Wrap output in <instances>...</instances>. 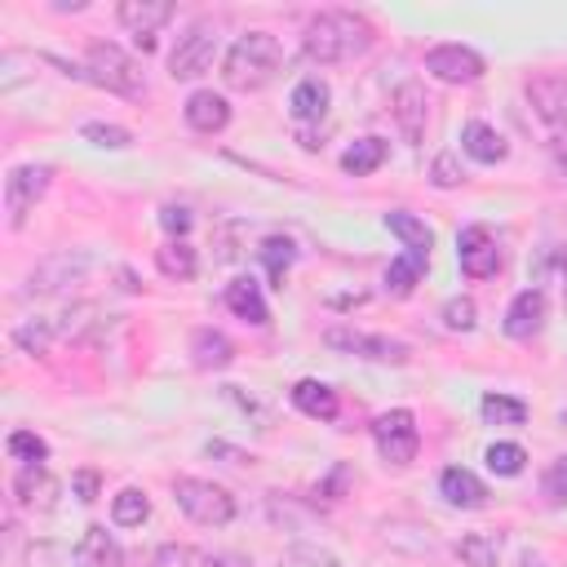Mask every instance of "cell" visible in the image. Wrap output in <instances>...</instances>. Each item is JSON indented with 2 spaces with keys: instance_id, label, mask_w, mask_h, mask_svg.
<instances>
[{
  "instance_id": "b9f144b4",
  "label": "cell",
  "mask_w": 567,
  "mask_h": 567,
  "mask_svg": "<svg viewBox=\"0 0 567 567\" xmlns=\"http://www.w3.org/2000/svg\"><path fill=\"white\" fill-rule=\"evenodd\" d=\"M540 487H545V496H549L554 505L567 501V456H558V461L545 470V483H540Z\"/></svg>"
},
{
  "instance_id": "f6af8a7d",
  "label": "cell",
  "mask_w": 567,
  "mask_h": 567,
  "mask_svg": "<svg viewBox=\"0 0 567 567\" xmlns=\"http://www.w3.org/2000/svg\"><path fill=\"white\" fill-rule=\"evenodd\" d=\"M549 159H554V173L567 182V137H558L554 142V151H549Z\"/></svg>"
},
{
  "instance_id": "836d02e7",
  "label": "cell",
  "mask_w": 567,
  "mask_h": 567,
  "mask_svg": "<svg viewBox=\"0 0 567 567\" xmlns=\"http://www.w3.org/2000/svg\"><path fill=\"white\" fill-rule=\"evenodd\" d=\"M58 337V323L53 319H31V323H18L13 328V341L27 350V354H44V346Z\"/></svg>"
},
{
  "instance_id": "ee69618b",
  "label": "cell",
  "mask_w": 567,
  "mask_h": 567,
  "mask_svg": "<svg viewBox=\"0 0 567 567\" xmlns=\"http://www.w3.org/2000/svg\"><path fill=\"white\" fill-rule=\"evenodd\" d=\"M71 492H75L80 501H93V496H97V474H89V470L75 474V478H71Z\"/></svg>"
},
{
  "instance_id": "9a60e30c",
  "label": "cell",
  "mask_w": 567,
  "mask_h": 567,
  "mask_svg": "<svg viewBox=\"0 0 567 567\" xmlns=\"http://www.w3.org/2000/svg\"><path fill=\"white\" fill-rule=\"evenodd\" d=\"M540 323H545V292H540V288H523V292L509 301V310H505V337L532 341V337L540 332Z\"/></svg>"
},
{
  "instance_id": "bcb514c9",
  "label": "cell",
  "mask_w": 567,
  "mask_h": 567,
  "mask_svg": "<svg viewBox=\"0 0 567 567\" xmlns=\"http://www.w3.org/2000/svg\"><path fill=\"white\" fill-rule=\"evenodd\" d=\"M204 567H252V563H248L244 554H213Z\"/></svg>"
},
{
  "instance_id": "f546056e",
  "label": "cell",
  "mask_w": 567,
  "mask_h": 567,
  "mask_svg": "<svg viewBox=\"0 0 567 567\" xmlns=\"http://www.w3.org/2000/svg\"><path fill=\"white\" fill-rule=\"evenodd\" d=\"M146 514H151V501H146L142 487L115 492V501H111V523H115V527H142Z\"/></svg>"
},
{
  "instance_id": "e575fe53",
  "label": "cell",
  "mask_w": 567,
  "mask_h": 567,
  "mask_svg": "<svg viewBox=\"0 0 567 567\" xmlns=\"http://www.w3.org/2000/svg\"><path fill=\"white\" fill-rule=\"evenodd\" d=\"M22 567H75V549H62L53 540H35V545H27Z\"/></svg>"
},
{
  "instance_id": "484cf974",
  "label": "cell",
  "mask_w": 567,
  "mask_h": 567,
  "mask_svg": "<svg viewBox=\"0 0 567 567\" xmlns=\"http://www.w3.org/2000/svg\"><path fill=\"white\" fill-rule=\"evenodd\" d=\"M385 142L381 137H359L354 146H346V155H341V168L350 173V177H368L372 168H381L385 164Z\"/></svg>"
},
{
  "instance_id": "ba28073f",
  "label": "cell",
  "mask_w": 567,
  "mask_h": 567,
  "mask_svg": "<svg viewBox=\"0 0 567 567\" xmlns=\"http://www.w3.org/2000/svg\"><path fill=\"white\" fill-rule=\"evenodd\" d=\"M425 71L434 80H443V84H474V80H483L487 62L465 44H434L425 53Z\"/></svg>"
},
{
  "instance_id": "2e32d148",
  "label": "cell",
  "mask_w": 567,
  "mask_h": 567,
  "mask_svg": "<svg viewBox=\"0 0 567 567\" xmlns=\"http://www.w3.org/2000/svg\"><path fill=\"white\" fill-rule=\"evenodd\" d=\"M75 567H124V549L102 523H93L75 540Z\"/></svg>"
},
{
  "instance_id": "44dd1931",
  "label": "cell",
  "mask_w": 567,
  "mask_h": 567,
  "mask_svg": "<svg viewBox=\"0 0 567 567\" xmlns=\"http://www.w3.org/2000/svg\"><path fill=\"white\" fill-rule=\"evenodd\" d=\"M461 151H465L470 159H478V164H501L509 146H505V137H501L492 124L470 120V124L461 128Z\"/></svg>"
},
{
  "instance_id": "74e56055",
  "label": "cell",
  "mask_w": 567,
  "mask_h": 567,
  "mask_svg": "<svg viewBox=\"0 0 567 567\" xmlns=\"http://www.w3.org/2000/svg\"><path fill=\"white\" fill-rule=\"evenodd\" d=\"M279 567H341V563L319 545H292V549H284Z\"/></svg>"
},
{
  "instance_id": "d6a6232c",
  "label": "cell",
  "mask_w": 567,
  "mask_h": 567,
  "mask_svg": "<svg viewBox=\"0 0 567 567\" xmlns=\"http://www.w3.org/2000/svg\"><path fill=\"white\" fill-rule=\"evenodd\" d=\"M261 261H266V270H270V279L284 288V275H288V266L297 261V248L288 244V239H279V235H270V239H261Z\"/></svg>"
},
{
  "instance_id": "f35d334b",
  "label": "cell",
  "mask_w": 567,
  "mask_h": 567,
  "mask_svg": "<svg viewBox=\"0 0 567 567\" xmlns=\"http://www.w3.org/2000/svg\"><path fill=\"white\" fill-rule=\"evenodd\" d=\"M80 133H84V142H93V146H111V151H120V146L133 142L128 128H120V124H97V120H89Z\"/></svg>"
},
{
  "instance_id": "ac0fdd59",
  "label": "cell",
  "mask_w": 567,
  "mask_h": 567,
  "mask_svg": "<svg viewBox=\"0 0 567 567\" xmlns=\"http://www.w3.org/2000/svg\"><path fill=\"white\" fill-rule=\"evenodd\" d=\"M439 492H443V501L456 505V509H483V505H487L483 478L470 474V470H461V465H447V470L439 474Z\"/></svg>"
},
{
  "instance_id": "8992f818",
  "label": "cell",
  "mask_w": 567,
  "mask_h": 567,
  "mask_svg": "<svg viewBox=\"0 0 567 567\" xmlns=\"http://www.w3.org/2000/svg\"><path fill=\"white\" fill-rule=\"evenodd\" d=\"M372 439H377V452L381 461L390 465H408L421 447V434H416V416L408 408H394V412H381L372 421Z\"/></svg>"
},
{
  "instance_id": "83f0119b",
  "label": "cell",
  "mask_w": 567,
  "mask_h": 567,
  "mask_svg": "<svg viewBox=\"0 0 567 567\" xmlns=\"http://www.w3.org/2000/svg\"><path fill=\"white\" fill-rule=\"evenodd\" d=\"M155 266H159V275H168V279H190L195 275V248L186 244V239H168L159 252H155Z\"/></svg>"
},
{
  "instance_id": "ffe728a7",
  "label": "cell",
  "mask_w": 567,
  "mask_h": 567,
  "mask_svg": "<svg viewBox=\"0 0 567 567\" xmlns=\"http://www.w3.org/2000/svg\"><path fill=\"white\" fill-rule=\"evenodd\" d=\"M173 18V4L164 0H124L120 4V22L137 35V40H155V31Z\"/></svg>"
},
{
  "instance_id": "9c48e42d",
  "label": "cell",
  "mask_w": 567,
  "mask_h": 567,
  "mask_svg": "<svg viewBox=\"0 0 567 567\" xmlns=\"http://www.w3.org/2000/svg\"><path fill=\"white\" fill-rule=\"evenodd\" d=\"M456 261H461V275L470 279H492L501 270V248L492 239L487 226H465L456 235Z\"/></svg>"
},
{
  "instance_id": "6da1fadb",
  "label": "cell",
  "mask_w": 567,
  "mask_h": 567,
  "mask_svg": "<svg viewBox=\"0 0 567 567\" xmlns=\"http://www.w3.org/2000/svg\"><path fill=\"white\" fill-rule=\"evenodd\" d=\"M372 49V22L350 13V9H328L319 18L306 22L301 31V53L319 66H332V62H350L359 53Z\"/></svg>"
},
{
  "instance_id": "1f68e13d",
  "label": "cell",
  "mask_w": 567,
  "mask_h": 567,
  "mask_svg": "<svg viewBox=\"0 0 567 567\" xmlns=\"http://www.w3.org/2000/svg\"><path fill=\"white\" fill-rule=\"evenodd\" d=\"M483 461H487V470H492V474H501V478H514V474H523V465H527V452H523L518 443H492V447L483 452Z\"/></svg>"
},
{
  "instance_id": "4316f807",
  "label": "cell",
  "mask_w": 567,
  "mask_h": 567,
  "mask_svg": "<svg viewBox=\"0 0 567 567\" xmlns=\"http://www.w3.org/2000/svg\"><path fill=\"white\" fill-rule=\"evenodd\" d=\"M190 354H195V368H226L230 354H235V346L217 328H199L190 337Z\"/></svg>"
},
{
  "instance_id": "3957f363",
  "label": "cell",
  "mask_w": 567,
  "mask_h": 567,
  "mask_svg": "<svg viewBox=\"0 0 567 567\" xmlns=\"http://www.w3.org/2000/svg\"><path fill=\"white\" fill-rule=\"evenodd\" d=\"M84 80H93L97 89L120 93V97H142V93H146L142 66H137L120 44H106V40L89 44V53H84Z\"/></svg>"
},
{
  "instance_id": "ab89813d",
  "label": "cell",
  "mask_w": 567,
  "mask_h": 567,
  "mask_svg": "<svg viewBox=\"0 0 567 567\" xmlns=\"http://www.w3.org/2000/svg\"><path fill=\"white\" fill-rule=\"evenodd\" d=\"M430 182H434L439 190H452V186H461V182H465V173H461V164H456V155H452V151L434 155V164H430Z\"/></svg>"
},
{
  "instance_id": "5b68a950",
  "label": "cell",
  "mask_w": 567,
  "mask_h": 567,
  "mask_svg": "<svg viewBox=\"0 0 567 567\" xmlns=\"http://www.w3.org/2000/svg\"><path fill=\"white\" fill-rule=\"evenodd\" d=\"M213 53H217V22L199 18L177 35V44L168 53V75L173 80H195L213 66Z\"/></svg>"
},
{
  "instance_id": "277c9868",
  "label": "cell",
  "mask_w": 567,
  "mask_h": 567,
  "mask_svg": "<svg viewBox=\"0 0 567 567\" xmlns=\"http://www.w3.org/2000/svg\"><path fill=\"white\" fill-rule=\"evenodd\" d=\"M173 501L199 527H226L235 518V496L221 483H208V478H177L173 483Z\"/></svg>"
},
{
  "instance_id": "603a6c76",
  "label": "cell",
  "mask_w": 567,
  "mask_h": 567,
  "mask_svg": "<svg viewBox=\"0 0 567 567\" xmlns=\"http://www.w3.org/2000/svg\"><path fill=\"white\" fill-rule=\"evenodd\" d=\"M425 261H430V252H416V248H403L390 266H385V292L390 297H408L416 284H421V275H425Z\"/></svg>"
},
{
  "instance_id": "7dc6e473",
  "label": "cell",
  "mask_w": 567,
  "mask_h": 567,
  "mask_svg": "<svg viewBox=\"0 0 567 567\" xmlns=\"http://www.w3.org/2000/svg\"><path fill=\"white\" fill-rule=\"evenodd\" d=\"M549 266H558V275H563V292H567V248H558V252L549 257Z\"/></svg>"
},
{
  "instance_id": "7402d4cb",
  "label": "cell",
  "mask_w": 567,
  "mask_h": 567,
  "mask_svg": "<svg viewBox=\"0 0 567 567\" xmlns=\"http://www.w3.org/2000/svg\"><path fill=\"white\" fill-rule=\"evenodd\" d=\"M292 408H297V412H306L310 421H332L341 403H337V390H332V385H323V381L306 377V381H297V385H292Z\"/></svg>"
},
{
  "instance_id": "f1b7e54d",
  "label": "cell",
  "mask_w": 567,
  "mask_h": 567,
  "mask_svg": "<svg viewBox=\"0 0 567 567\" xmlns=\"http://www.w3.org/2000/svg\"><path fill=\"white\" fill-rule=\"evenodd\" d=\"M478 412H483V421L487 425H523L527 421V403L523 399H514V394H483V403H478Z\"/></svg>"
},
{
  "instance_id": "8d00e7d4",
  "label": "cell",
  "mask_w": 567,
  "mask_h": 567,
  "mask_svg": "<svg viewBox=\"0 0 567 567\" xmlns=\"http://www.w3.org/2000/svg\"><path fill=\"white\" fill-rule=\"evenodd\" d=\"M208 558H199V549H190V545H177V540H168V545H159L155 554H151V567H204Z\"/></svg>"
},
{
  "instance_id": "52a82bcc",
  "label": "cell",
  "mask_w": 567,
  "mask_h": 567,
  "mask_svg": "<svg viewBox=\"0 0 567 567\" xmlns=\"http://www.w3.org/2000/svg\"><path fill=\"white\" fill-rule=\"evenodd\" d=\"M49 177H53L49 164H18V168H9V177H4V213H9V226H22L27 221V213L35 208V199L49 190Z\"/></svg>"
},
{
  "instance_id": "5bb4252c",
  "label": "cell",
  "mask_w": 567,
  "mask_h": 567,
  "mask_svg": "<svg viewBox=\"0 0 567 567\" xmlns=\"http://www.w3.org/2000/svg\"><path fill=\"white\" fill-rule=\"evenodd\" d=\"M58 492H62V483L44 470V465H27V470H18V478H13V501L22 505V509H53L58 505Z\"/></svg>"
},
{
  "instance_id": "d6986e66",
  "label": "cell",
  "mask_w": 567,
  "mask_h": 567,
  "mask_svg": "<svg viewBox=\"0 0 567 567\" xmlns=\"http://www.w3.org/2000/svg\"><path fill=\"white\" fill-rule=\"evenodd\" d=\"M226 306H230V315H239L244 323H252V328H266L270 323V306H266V297H261V284L257 279H235V284H226Z\"/></svg>"
},
{
  "instance_id": "7bdbcfd3",
  "label": "cell",
  "mask_w": 567,
  "mask_h": 567,
  "mask_svg": "<svg viewBox=\"0 0 567 567\" xmlns=\"http://www.w3.org/2000/svg\"><path fill=\"white\" fill-rule=\"evenodd\" d=\"M190 221H195V217H190V208H182V204H164V208H159V226H164L173 239H182V235L190 230Z\"/></svg>"
},
{
  "instance_id": "4dcf8cb0",
  "label": "cell",
  "mask_w": 567,
  "mask_h": 567,
  "mask_svg": "<svg viewBox=\"0 0 567 567\" xmlns=\"http://www.w3.org/2000/svg\"><path fill=\"white\" fill-rule=\"evenodd\" d=\"M456 558H461L465 567H496V558H501V540L487 536V532H470V536L456 540Z\"/></svg>"
},
{
  "instance_id": "c3c4849f",
  "label": "cell",
  "mask_w": 567,
  "mask_h": 567,
  "mask_svg": "<svg viewBox=\"0 0 567 567\" xmlns=\"http://www.w3.org/2000/svg\"><path fill=\"white\" fill-rule=\"evenodd\" d=\"M563 425H567V412H563Z\"/></svg>"
},
{
  "instance_id": "d4e9b609",
  "label": "cell",
  "mask_w": 567,
  "mask_h": 567,
  "mask_svg": "<svg viewBox=\"0 0 567 567\" xmlns=\"http://www.w3.org/2000/svg\"><path fill=\"white\" fill-rule=\"evenodd\" d=\"M385 230L399 235L403 248H416V252H430V244H434V230H430L416 213H403V208H390V213H385Z\"/></svg>"
},
{
  "instance_id": "4fadbf2b",
  "label": "cell",
  "mask_w": 567,
  "mask_h": 567,
  "mask_svg": "<svg viewBox=\"0 0 567 567\" xmlns=\"http://www.w3.org/2000/svg\"><path fill=\"white\" fill-rule=\"evenodd\" d=\"M84 266H89L84 252H58V257H44V261L31 270V279H27V292H62L66 284H75V279L84 275Z\"/></svg>"
},
{
  "instance_id": "30bf717a",
  "label": "cell",
  "mask_w": 567,
  "mask_h": 567,
  "mask_svg": "<svg viewBox=\"0 0 567 567\" xmlns=\"http://www.w3.org/2000/svg\"><path fill=\"white\" fill-rule=\"evenodd\" d=\"M323 341L332 350H350V354H363L372 363H408V346L403 341H390V337H377V332H354V328H328Z\"/></svg>"
},
{
  "instance_id": "e0dca14e",
  "label": "cell",
  "mask_w": 567,
  "mask_h": 567,
  "mask_svg": "<svg viewBox=\"0 0 567 567\" xmlns=\"http://www.w3.org/2000/svg\"><path fill=\"white\" fill-rule=\"evenodd\" d=\"M182 111H186V124H190L195 133H221V128L230 124V106H226V97L213 93V89H195Z\"/></svg>"
},
{
  "instance_id": "8fae6325",
  "label": "cell",
  "mask_w": 567,
  "mask_h": 567,
  "mask_svg": "<svg viewBox=\"0 0 567 567\" xmlns=\"http://www.w3.org/2000/svg\"><path fill=\"white\" fill-rule=\"evenodd\" d=\"M527 102L549 128H567V75H536L527 80Z\"/></svg>"
},
{
  "instance_id": "d590c367",
  "label": "cell",
  "mask_w": 567,
  "mask_h": 567,
  "mask_svg": "<svg viewBox=\"0 0 567 567\" xmlns=\"http://www.w3.org/2000/svg\"><path fill=\"white\" fill-rule=\"evenodd\" d=\"M9 456L27 461V465H44L49 461V443L40 434H31V430H13L9 434Z\"/></svg>"
},
{
  "instance_id": "60d3db41",
  "label": "cell",
  "mask_w": 567,
  "mask_h": 567,
  "mask_svg": "<svg viewBox=\"0 0 567 567\" xmlns=\"http://www.w3.org/2000/svg\"><path fill=\"white\" fill-rule=\"evenodd\" d=\"M443 323L452 332H470L474 328V301L470 297H447L443 301Z\"/></svg>"
},
{
  "instance_id": "7c38bea8",
  "label": "cell",
  "mask_w": 567,
  "mask_h": 567,
  "mask_svg": "<svg viewBox=\"0 0 567 567\" xmlns=\"http://www.w3.org/2000/svg\"><path fill=\"white\" fill-rule=\"evenodd\" d=\"M390 106H394V120H399V133L416 146L421 137H425V120H430V97H425V89L421 84H399L394 89V97H390Z\"/></svg>"
},
{
  "instance_id": "7a4b0ae2",
  "label": "cell",
  "mask_w": 567,
  "mask_h": 567,
  "mask_svg": "<svg viewBox=\"0 0 567 567\" xmlns=\"http://www.w3.org/2000/svg\"><path fill=\"white\" fill-rule=\"evenodd\" d=\"M279 66H284L279 40H275L270 31H248V35H239V40L226 49V58H221V80H226V89H235V93H257V89H266V84L279 75Z\"/></svg>"
},
{
  "instance_id": "cb8c5ba5",
  "label": "cell",
  "mask_w": 567,
  "mask_h": 567,
  "mask_svg": "<svg viewBox=\"0 0 567 567\" xmlns=\"http://www.w3.org/2000/svg\"><path fill=\"white\" fill-rule=\"evenodd\" d=\"M288 111H292V120H301V124L323 120V111H328V84H323L319 75H306V80L292 89Z\"/></svg>"
}]
</instances>
